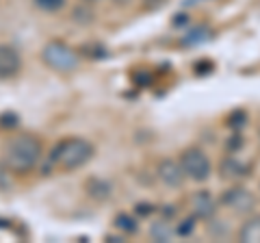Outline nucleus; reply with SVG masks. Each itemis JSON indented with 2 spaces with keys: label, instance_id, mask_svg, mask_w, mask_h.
Returning a JSON list of instances; mask_svg holds the SVG:
<instances>
[{
  "label": "nucleus",
  "instance_id": "f257e3e1",
  "mask_svg": "<svg viewBox=\"0 0 260 243\" xmlns=\"http://www.w3.org/2000/svg\"><path fill=\"white\" fill-rule=\"evenodd\" d=\"M39 157H42V143H39L37 137L18 135L7 143L3 163H5V167H9L15 174H24V172H30V169L37 165Z\"/></svg>",
  "mask_w": 260,
  "mask_h": 243
},
{
  "label": "nucleus",
  "instance_id": "f03ea898",
  "mask_svg": "<svg viewBox=\"0 0 260 243\" xmlns=\"http://www.w3.org/2000/svg\"><path fill=\"white\" fill-rule=\"evenodd\" d=\"M93 155H95V148L91 141L83 139V137H70V139H63L54 145L50 161L56 169L72 172V169L87 165L93 159Z\"/></svg>",
  "mask_w": 260,
  "mask_h": 243
},
{
  "label": "nucleus",
  "instance_id": "7ed1b4c3",
  "mask_svg": "<svg viewBox=\"0 0 260 243\" xmlns=\"http://www.w3.org/2000/svg\"><path fill=\"white\" fill-rule=\"evenodd\" d=\"M42 59L50 70L61 72V74H70L78 68L76 50L63 42H48L42 50Z\"/></svg>",
  "mask_w": 260,
  "mask_h": 243
},
{
  "label": "nucleus",
  "instance_id": "20e7f679",
  "mask_svg": "<svg viewBox=\"0 0 260 243\" xmlns=\"http://www.w3.org/2000/svg\"><path fill=\"white\" fill-rule=\"evenodd\" d=\"M180 165L184 176L195 183H204L213 174V163H210L206 152L200 148H186L180 157Z\"/></svg>",
  "mask_w": 260,
  "mask_h": 243
},
{
  "label": "nucleus",
  "instance_id": "39448f33",
  "mask_svg": "<svg viewBox=\"0 0 260 243\" xmlns=\"http://www.w3.org/2000/svg\"><path fill=\"white\" fill-rule=\"evenodd\" d=\"M221 202H223V206L234 210V213H251L254 206H256L254 193L247 191L245 187H232V189H228L223 193Z\"/></svg>",
  "mask_w": 260,
  "mask_h": 243
},
{
  "label": "nucleus",
  "instance_id": "423d86ee",
  "mask_svg": "<svg viewBox=\"0 0 260 243\" xmlns=\"http://www.w3.org/2000/svg\"><path fill=\"white\" fill-rule=\"evenodd\" d=\"M156 176L162 185H167V187H180L186 178L182 172L180 161H172V159L160 161L158 167H156Z\"/></svg>",
  "mask_w": 260,
  "mask_h": 243
},
{
  "label": "nucleus",
  "instance_id": "0eeeda50",
  "mask_svg": "<svg viewBox=\"0 0 260 243\" xmlns=\"http://www.w3.org/2000/svg\"><path fill=\"white\" fill-rule=\"evenodd\" d=\"M22 68V56L9 44H0V78H13Z\"/></svg>",
  "mask_w": 260,
  "mask_h": 243
},
{
  "label": "nucleus",
  "instance_id": "6e6552de",
  "mask_svg": "<svg viewBox=\"0 0 260 243\" xmlns=\"http://www.w3.org/2000/svg\"><path fill=\"white\" fill-rule=\"evenodd\" d=\"M191 213L198 217V220H210L217 213V200L210 196L208 191H198L191 196Z\"/></svg>",
  "mask_w": 260,
  "mask_h": 243
},
{
  "label": "nucleus",
  "instance_id": "1a4fd4ad",
  "mask_svg": "<svg viewBox=\"0 0 260 243\" xmlns=\"http://www.w3.org/2000/svg\"><path fill=\"white\" fill-rule=\"evenodd\" d=\"M239 241L243 243H260V215H254L241 226Z\"/></svg>",
  "mask_w": 260,
  "mask_h": 243
},
{
  "label": "nucleus",
  "instance_id": "9d476101",
  "mask_svg": "<svg viewBox=\"0 0 260 243\" xmlns=\"http://www.w3.org/2000/svg\"><path fill=\"white\" fill-rule=\"evenodd\" d=\"M221 174H223V178L237 180V178L247 176V167L243 165L239 159H225L223 163H221Z\"/></svg>",
  "mask_w": 260,
  "mask_h": 243
},
{
  "label": "nucleus",
  "instance_id": "9b49d317",
  "mask_svg": "<svg viewBox=\"0 0 260 243\" xmlns=\"http://www.w3.org/2000/svg\"><path fill=\"white\" fill-rule=\"evenodd\" d=\"M87 191H89V196L95 198V200H107L111 193H113V187H111L107 180H100V178H91V180L87 183Z\"/></svg>",
  "mask_w": 260,
  "mask_h": 243
},
{
  "label": "nucleus",
  "instance_id": "f8f14e48",
  "mask_svg": "<svg viewBox=\"0 0 260 243\" xmlns=\"http://www.w3.org/2000/svg\"><path fill=\"white\" fill-rule=\"evenodd\" d=\"M150 234H152L154 241H172L174 234H176V230H174L167 222H156V224H152Z\"/></svg>",
  "mask_w": 260,
  "mask_h": 243
},
{
  "label": "nucleus",
  "instance_id": "ddd939ff",
  "mask_svg": "<svg viewBox=\"0 0 260 243\" xmlns=\"http://www.w3.org/2000/svg\"><path fill=\"white\" fill-rule=\"evenodd\" d=\"M115 226L121 230V232H137V222L135 217H130L128 213H119L115 217Z\"/></svg>",
  "mask_w": 260,
  "mask_h": 243
},
{
  "label": "nucleus",
  "instance_id": "4468645a",
  "mask_svg": "<svg viewBox=\"0 0 260 243\" xmlns=\"http://www.w3.org/2000/svg\"><path fill=\"white\" fill-rule=\"evenodd\" d=\"M35 5L39 7L42 11H48V13H54L65 7V0H35Z\"/></svg>",
  "mask_w": 260,
  "mask_h": 243
},
{
  "label": "nucleus",
  "instance_id": "2eb2a0df",
  "mask_svg": "<svg viewBox=\"0 0 260 243\" xmlns=\"http://www.w3.org/2000/svg\"><path fill=\"white\" fill-rule=\"evenodd\" d=\"M95 20V15L91 9H87V7H76L74 9V22H80V24H91Z\"/></svg>",
  "mask_w": 260,
  "mask_h": 243
},
{
  "label": "nucleus",
  "instance_id": "dca6fc26",
  "mask_svg": "<svg viewBox=\"0 0 260 243\" xmlns=\"http://www.w3.org/2000/svg\"><path fill=\"white\" fill-rule=\"evenodd\" d=\"M178 234H191L193 232V220H184V222H180V226H178V230H176Z\"/></svg>",
  "mask_w": 260,
  "mask_h": 243
},
{
  "label": "nucleus",
  "instance_id": "f3484780",
  "mask_svg": "<svg viewBox=\"0 0 260 243\" xmlns=\"http://www.w3.org/2000/svg\"><path fill=\"white\" fill-rule=\"evenodd\" d=\"M162 3H167V0H145V9H156Z\"/></svg>",
  "mask_w": 260,
  "mask_h": 243
},
{
  "label": "nucleus",
  "instance_id": "a211bd4d",
  "mask_svg": "<svg viewBox=\"0 0 260 243\" xmlns=\"http://www.w3.org/2000/svg\"><path fill=\"white\" fill-rule=\"evenodd\" d=\"M137 210H139L141 215H145V213L150 215V213H152V204H139V208H137Z\"/></svg>",
  "mask_w": 260,
  "mask_h": 243
},
{
  "label": "nucleus",
  "instance_id": "6ab92c4d",
  "mask_svg": "<svg viewBox=\"0 0 260 243\" xmlns=\"http://www.w3.org/2000/svg\"><path fill=\"white\" fill-rule=\"evenodd\" d=\"M115 3H117V5H119V7H126V5H128V3H130V0H115Z\"/></svg>",
  "mask_w": 260,
  "mask_h": 243
},
{
  "label": "nucleus",
  "instance_id": "aec40b11",
  "mask_svg": "<svg viewBox=\"0 0 260 243\" xmlns=\"http://www.w3.org/2000/svg\"><path fill=\"white\" fill-rule=\"evenodd\" d=\"M83 3H87V5H93V3H102V0H83Z\"/></svg>",
  "mask_w": 260,
  "mask_h": 243
}]
</instances>
